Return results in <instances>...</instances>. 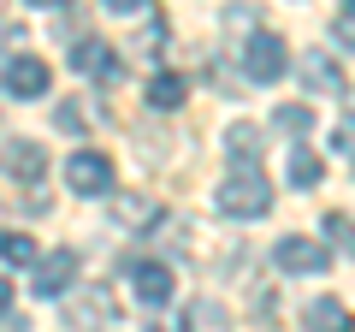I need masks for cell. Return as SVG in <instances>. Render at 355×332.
<instances>
[{
	"label": "cell",
	"mask_w": 355,
	"mask_h": 332,
	"mask_svg": "<svg viewBox=\"0 0 355 332\" xmlns=\"http://www.w3.org/2000/svg\"><path fill=\"white\" fill-rule=\"evenodd\" d=\"M71 65H77V72H89V77H107V83H113V77H125L119 53L107 48V42H95V36H83V42L71 48Z\"/></svg>",
	"instance_id": "cell-6"
},
{
	"label": "cell",
	"mask_w": 355,
	"mask_h": 332,
	"mask_svg": "<svg viewBox=\"0 0 355 332\" xmlns=\"http://www.w3.org/2000/svg\"><path fill=\"white\" fill-rule=\"evenodd\" d=\"M302 326H308V332H355V315L338 303V297H320V303H308Z\"/></svg>",
	"instance_id": "cell-10"
},
{
	"label": "cell",
	"mask_w": 355,
	"mask_h": 332,
	"mask_svg": "<svg viewBox=\"0 0 355 332\" xmlns=\"http://www.w3.org/2000/svg\"><path fill=\"white\" fill-rule=\"evenodd\" d=\"M326 231L338 238V249H349V256H355V219L349 214H326Z\"/></svg>",
	"instance_id": "cell-20"
},
{
	"label": "cell",
	"mask_w": 355,
	"mask_h": 332,
	"mask_svg": "<svg viewBox=\"0 0 355 332\" xmlns=\"http://www.w3.org/2000/svg\"><path fill=\"white\" fill-rule=\"evenodd\" d=\"M6 308H12V285L0 279V320H6Z\"/></svg>",
	"instance_id": "cell-24"
},
{
	"label": "cell",
	"mask_w": 355,
	"mask_h": 332,
	"mask_svg": "<svg viewBox=\"0 0 355 332\" xmlns=\"http://www.w3.org/2000/svg\"><path fill=\"white\" fill-rule=\"evenodd\" d=\"M272 125H279V131H291V137H308V131H314V107H302V101H284L279 113H272Z\"/></svg>",
	"instance_id": "cell-18"
},
{
	"label": "cell",
	"mask_w": 355,
	"mask_h": 332,
	"mask_svg": "<svg viewBox=\"0 0 355 332\" xmlns=\"http://www.w3.org/2000/svg\"><path fill=\"white\" fill-rule=\"evenodd\" d=\"M6 172H12V179H30V184H36L42 172H48V154H42V142L12 137V142H6Z\"/></svg>",
	"instance_id": "cell-11"
},
{
	"label": "cell",
	"mask_w": 355,
	"mask_h": 332,
	"mask_svg": "<svg viewBox=\"0 0 355 332\" xmlns=\"http://www.w3.org/2000/svg\"><path fill=\"white\" fill-rule=\"evenodd\" d=\"M320 179H326V160L308 154V149H296V154H291V184H296V190H314Z\"/></svg>",
	"instance_id": "cell-16"
},
{
	"label": "cell",
	"mask_w": 355,
	"mask_h": 332,
	"mask_svg": "<svg viewBox=\"0 0 355 332\" xmlns=\"http://www.w3.org/2000/svg\"><path fill=\"white\" fill-rule=\"evenodd\" d=\"M53 119H60V131H83V113H77V107H60Z\"/></svg>",
	"instance_id": "cell-23"
},
{
	"label": "cell",
	"mask_w": 355,
	"mask_h": 332,
	"mask_svg": "<svg viewBox=\"0 0 355 332\" xmlns=\"http://www.w3.org/2000/svg\"><path fill=\"white\" fill-rule=\"evenodd\" d=\"M0 83H6V95H18V101H30V95H48V65H42L36 53H18V60H6Z\"/></svg>",
	"instance_id": "cell-5"
},
{
	"label": "cell",
	"mask_w": 355,
	"mask_h": 332,
	"mask_svg": "<svg viewBox=\"0 0 355 332\" xmlns=\"http://www.w3.org/2000/svg\"><path fill=\"white\" fill-rule=\"evenodd\" d=\"M130 291L142 303H166L172 297V267L166 261H130Z\"/></svg>",
	"instance_id": "cell-8"
},
{
	"label": "cell",
	"mask_w": 355,
	"mask_h": 332,
	"mask_svg": "<svg viewBox=\"0 0 355 332\" xmlns=\"http://www.w3.org/2000/svg\"><path fill=\"white\" fill-rule=\"evenodd\" d=\"M254 142H261V131H254L249 119H237V125L225 131V149H231V160H237V166H254Z\"/></svg>",
	"instance_id": "cell-15"
},
{
	"label": "cell",
	"mask_w": 355,
	"mask_h": 332,
	"mask_svg": "<svg viewBox=\"0 0 355 332\" xmlns=\"http://www.w3.org/2000/svg\"><path fill=\"white\" fill-rule=\"evenodd\" d=\"M71 279H77V256L71 249H53V256L36 261V297H60Z\"/></svg>",
	"instance_id": "cell-7"
},
{
	"label": "cell",
	"mask_w": 355,
	"mask_h": 332,
	"mask_svg": "<svg viewBox=\"0 0 355 332\" xmlns=\"http://www.w3.org/2000/svg\"><path fill=\"white\" fill-rule=\"evenodd\" d=\"M214 202H219V214H231V219H261L266 208H272V184H266L261 166H231L225 179H219Z\"/></svg>",
	"instance_id": "cell-1"
},
{
	"label": "cell",
	"mask_w": 355,
	"mask_h": 332,
	"mask_svg": "<svg viewBox=\"0 0 355 332\" xmlns=\"http://www.w3.org/2000/svg\"><path fill=\"white\" fill-rule=\"evenodd\" d=\"M0 256L12 261V267H30V261H36V238H30V231H0Z\"/></svg>",
	"instance_id": "cell-17"
},
{
	"label": "cell",
	"mask_w": 355,
	"mask_h": 332,
	"mask_svg": "<svg viewBox=\"0 0 355 332\" xmlns=\"http://www.w3.org/2000/svg\"><path fill=\"white\" fill-rule=\"evenodd\" d=\"M65 184H71V196H107L113 190V160L101 149H77L65 160Z\"/></svg>",
	"instance_id": "cell-3"
},
{
	"label": "cell",
	"mask_w": 355,
	"mask_h": 332,
	"mask_svg": "<svg viewBox=\"0 0 355 332\" xmlns=\"http://www.w3.org/2000/svg\"><path fill=\"white\" fill-rule=\"evenodd\" d=\"M331 142H338L343 154H355V113H349V119H343V125H338V137H331Z\"/></svg>",
	"instance_id": "cell-22"
},
{
	"label": "cell",
	"mask_w": 355,
	"mask_h": 332,
	"mask_svg": "<svg viewBox=\"0 0 355 332\" xmlns=\"http://www.w3.org/2000/svg\"><path fill=\"white\" fill-rule=\"evenodd\" d=\"M113 320V297L107 291H83L65 303V326H107Z\"/></svg>",
	"instance_id": "cell-9"
},
{
	"label": "cell",
	"mask_w": 355,
	"mask_h": 332,
	"mask_svg": "<svg viewBox=\"0 0 355 332\" xmlns=\"http://www.w3.org/2000/svg\"><path fill=\"white\" fill-rule=\"evenodd\" d=\"M331 30H338V42H343V48H355V6H343V13L331 18Z\"/></svg>",
	"instance_id": "cell-21"
},
{
	"label": "cell",
	"mask_w": 355,
	"mask_h": 332,
	"mask_svg": "<svg viewBox=\"0 0 355 332\" xmlns=\"http://www.w3.org/2000/svg\"><path fill=\"white\" fill-rule=\"evenodd\" d=\"M154 214H160L154 196H119V219H125V226H148Z\"/></svg>",
	"instance_id": "cell-19"
},
{
	"label": "cell",
	"mask_w": 355,
	"mask_h": 332,
	"mask_svg": "<svg viewBox=\"0 0 355 332\" xmlns=\"http://www.w3.org/2000/svg\"><path fill=\"white\" fill-rule=\"evenodd\" d=\"M184 332H231V315L214 297H196V303L184 308Z\"/></svg>",
	"instance_id": "cell-13"
},
{
	"label": "cell",
	"mask_w": 355,
	"mask_h": 332,
	"mask_svg": "<svg viewBox=\"0 0 355 332\" xmlns=\"http://www.w3.org/2000/svg\"><path fill=\"white\" fill-rule=\"evenodd\" d=\"M243 72H249L254 83H279V77L291 72V48H284V36H272V30H254L249 48H243Z\"/></svg>",
	"instance_id": "cell-2"
},
{
	"label": "cell",
	"mask_w": 355,
	"mask_h": 332,
	"mask_svg": "<svg viewBox=\"0 0 355 332\" xmlns=\"http://www.w3.org/2000/svg\"><path fill=\"white\" fill-rule=\"evenodd\" d=\"M148 107H154V113H178V107H184V77H178V72H160V77L148 83Z\"/></svg>",
	"instance_id": "cell-14"
},
{
	"label": "cell",
	"mask_w": 355,
	"mask_h": 332,
	"mask_svg": "<svg viewBox=\"0 0 355 332\" xmlns=\"http://www.w3.org/2000/svg\"><path fill=\"white\" fill-rule=\"evenodd\" d=\"M302 83L314 95H343V72L326 60V53H308V60H302Z\"/></svg>",
	"instance_id": "cell-12"
},
{
	"label": "cell",
	"mask_w": 355,
	"mask_h": 332,
	"mask_svg": "<svg viewBox=\"0 0 355 332\" xmlns=\"http://www.w3.org/2000/svg\"><path fill=\"white\" fill-rule=\"evenodd\" d=\"M272 261H279L284 273H326L331 267V249L314 238H279L272 243Z\"/></svg>",
	"instance_id": "cell-4"
}]
</instances>
